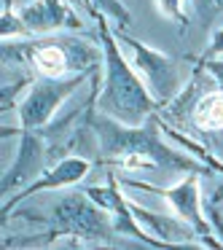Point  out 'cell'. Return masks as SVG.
<instances>
[{"mask_svg":"<svg viewBox=\"0 0 223 250\" xmlns=\"http://www.w3.org/2000/svg\"><path fill=\"white\" fill-rule=\"evenodd\" d=\"M86 194L110 212L113 226L119 234L137 239L142 248H169L164 239L153 237L151 231H145V229L140 226V221L135 218V212H132V207H129V199L124 196V191H121V186H119V178H116L113 172H108V180H105L102 186H89Z\"/></svg>","mask_w":223,"mask_h":250,"instance_id":"8","label":"cell"},{"mask_svg":"<svg viewBox=\"0 0 223 250\" xmlns=\"http://www.w3.org/2000/svg\"><path fill=\"white\" fill-rule=\"evenodd\" d=\"M202 22H212L218 14H223V0H191Z\"/></svg>","mask_w":223,"mask_h":250,"instance_id":"18","label":"cell"},{"mask_svg":"<svg viewBox=\"0 0 223 250\" xmlns=\"http://www.w3.org/2000/svg\"><path fill=\"white\" fill-rule=\"evenodd\" d=\"M14 35H27V27L19 19V14H14V0H3V19H0V38L11 41Z\"/></svg>","mask_w":223,"mask_h":250,"instance_id":"15","label":"cell"},{"mask_svg":"<svg viewBox=\"0 0 223 250\" xmlns=\"http://www.w3.org/2000/svg\"><path fill=\"white\" fill-rule=\"evenodd\" d=\"M132 188L140 191H151V194H162L164 199L169 202V207L175 210V215H180L183 221H188L191 226L199 234V242L204 248H223L218 242L215 231H212L210 221L204 215V202H202V188H199V172H188L180 183L167 186V188H156L151 183H137V180H129Z\"/></svg>","mask_w":223,"mask_h":250,"instance_id":"7","label":"cell"},{"mask_svg":"<svg viewBox=\"0 0 223 250\" xmlns=\"http://www.w3.org/2000/svg\"><path fill=\"white\" fill-rule=\"evenodd\" d=\"M156 8L167 19L180 24V30L188 27V14H185V0H156Z\"/></svg>","mask_w":223,"mask_h":250,"instance_id":"16","label":"cell"},{"mask_svg":"<svg viewBox=\"0 0 223 250\" xmlns=\"http://www.w3.org/2000/svg\"><path fill=\"white\" fill-rule=\"evenodd\" d=\"M221 57H223V27H218V30H212L210 43L204 46V51H202V57L196 60V65H204V62H210V60H221Z\"/></svg>","mask_w":223,"mask_h":250,"instance_id":"17","label":"cell"},{"mask_svg":"<svg viewBox=\"0 0 223 250\" xmlns=\"http://www.w3.org/2000/svg\"><path fill=\"white\" fill-rule=\"evenodd\" d=\"M3 62L8 67L30 65L38 78H70L83 73H97L102 65V46L86 43L73 35H49V38L3 43Z\"/></svg>","mask_w":223,"mask_h":250,"instance_id":"4","label":"cell"},{"mask_svg":"<svg viewBox=\"0 0 223 250\" xmlns=\"http://www.w3.org/2000/svg\"><path fill=\"white\" fill-rule=\"evenodd\" d=\"M43 167H49V146H46L43 135H38L35 129H22L17 159H14V164L6 169L3 183H0L3 202H6L17 188H24L27 183H33V178H38V175L43 172Z\"/></svg>","mask_w":223,"mask_h":250,"instance_id":"9","label":"cell"},{"mask_svg":"<svg viewBox=\"0 0 223 250\" xmlns=\"http://www.w3.org/2000/svg\"><path fill=\"white\" fill-rule=\"evenodd\" d=\"M19 215L30 218V221H43L46 223V234H38L35 245H51L60 237H73V248H121L119 231L113 226V218L102 205L92 199L86 191H70V194L60 196L51 205L49 215L41 218L33 212H19Z\"/></svg>","mask_w":223,"mask_h":250,"instance_id":"3","label":"cell"},{"mask_svg":"<svg viewBox=\"0 0 223 250\" xmlns=\"http://www.w3.org/2000/svg\"><path fill=\"white\" fill-rule=\"evenodd\" d=\"M89 129L100 143V159L121 169H162V172H210L207 164L162 140V121L156 116L140 126H129L97 108L89 113Z\"/></svg>","mask_w":223,"mask_h":250,"instance_id":"1","label":"cell"},{"mask_svg":"<svg viewBox=\"0 0 223 250\" xmlns=\"http://www.w3.org/2000/svg\"><path fill=\"white\" fill-rule=\"evenodd\" d=\"M191 124L199 132L223 129V89H212V92H204L194 100Z\"/></svg>","mask_w":223,"mask_h":250,"instance_id":"13","label":"cell"},{"mask_svg":"<svg viewBox=\"0 0 223 250\" xmlns=\"http://www.w3.org/2000/svg\"><path fill=\"white\" fill-rule=\"evenodd\" d=\"M218 205H221L218 199H210V202H204V215H207V221H210L212 231H215L218 242L223 245V215H221V210H218Z\"/></svg>","mask_w":223,"mask_h":250,"instance_id":"19","label":"cell"},{"mask_svg":"<svg viewBox=\"0 0 223 250\" xmlns=\"http://www.w3.org/2000/svg\"><path fill=\"white\" fill-rule=\"evenodd\" d=\"M89 8L105 14L110 22H116L119 30H126L132 24V14H129V8H126L121 0H89Z\"/></svg>","mask_w":223,"mask_h":250,"instance_id":"14","label":"cell"},{"mask_svg":"<svg viewBox=\"0 0 223 250\" xmlns=\"http://www.w3.org/2000/svg\"><path fill=\"white\" fill-rule=\"evenodd\" d=\"M89 76H94V73L70 76V78H38V81H33L27 97L19 100V105H17L22 129H41V126H46L54 119L57 110H60V105L81 83H86Z\"/></svg>","mask_w":223,"mask_h":250,"instance_id":"6","label":"cell"},{"mask_svg":"<svg viewBox=\"0 0 223 250\" xmlns=\"http://www.w3.org/2000/svg\"><path fill=\"white\" fill-rule=\"evenodd\" d=\"M89 169H92V162L83 159V156H65V159H60L57 164L46 167L43 172L33 180V183H27L24 188H19L17 194H11L6 202H3V221L11 215V210L22 199H30V196L41 194V191H57V188L76 186V183H81V180L89 175Z\"/></svg>","mask_w":223,"mask_h":250,"instance_id":"10","label":"cell"},{"mask_svg":"<svg viewBox=\"0 0 223 250\" xmlns=\"http://www.w3.org/2000/svg\"><path fill=\"white\" fill-rule=\"evenodd\" d=\"M129 207H132V212H135V218L140 221V226L145 229V231H151L153 237L164 239L169 248H196V245H202L194 239V237H199L196 229L191 226L188 221H183L180 215H175V218L172 215H159V212H151V210H145V207L135 205V202H129Z\"/></svg>","mask_w":223,"mask_h":250,"instance_id":"12","label":"cell"},{"mask_svg":"<svg viewBox=\"0 0 223 250\" xmlns=\"http://www.w3.org/2000/svg\"><path fill=\"white\" fill-rule=\"evenodd\" d=\"M116 38L132 54V67L145 78L148 92L153 94L159 105H169L175 97L180 94V73H178V62L172 57L162 54V51L145 46L142 41L126 35L124 30H116Z\"/></svg>","mask_w":223,"mask_h":250,"instance_id":"5","label":"cell"},{"mask_svg":"<svg viewBox=\"0 0 223 250\" xmlns=\"http://www.w3.org/2000/svg\"><path fill=\"white\" fill-rule=\"evenodd\" d=\"M89 11L97 22L100 46H102V86L94 97V108L110 119L121 121V124H145L153 116V110L159 108V103L153 100L145 83L140 81L129 60L121 54V43L116 38V30H110L108 17L94 11V8H89Z\"/></svg>","mask_w":223,"mask_h":250,"instance_id":"2","label":"cell"},{"mask_svg":"<svg viewBox=\"0 0 223 250\" xmlns=\"http://www.w3.org/2000/svg\"><path fill=\"white\" fill-rule=\"evenodd\" d=\"M202 73H207V76L215 81V86L218 89H223V57L221 60H210V62H204V65H196Z\"/></svg>","mask_w":223,"mask_h":250,"instance_id":"20","label":"cell"},{"mask_svg":"<svg viewBox=\"0 0 223 250\" xmlns=\"http://www.w3.org/2000/svg\"><path fill=\"white\" fill-rule=\"evenodd\" d=\"M19 19L24 22L27 33L51 35L57 30H81L83 22L76 17L67 0H33L19 8Z\"/></svg>","mask_w":223,"mask_h":250,"instance_id":"11","label":"cell"}]
</instances>
